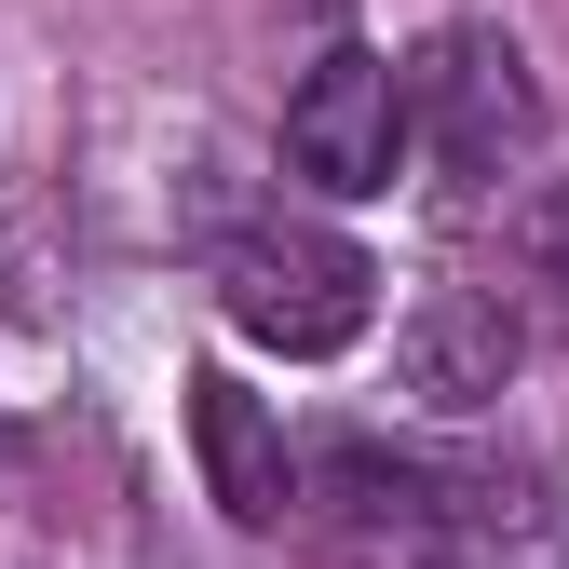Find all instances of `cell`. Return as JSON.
Masks as SVG:
<instances>
[{"instance_id": "cell-1", "label": "cell", "mask_w": 569, "mask_h": 569, "mask_svg": "<svg viewBox=\"0 0 569 569\" xmlns=\"http://www.w3.org/2000/svg\"><path fill=\"white\" fill-rule=\"evenodd\" d=\"M218 299H231V326H244L258 352H284V367H326V352L367 339V312H380V258L352 244V231L271 218V231H244V244L218 258Z\"/></svg>"}, {"instance_id": "cell-2", "label": "cell", "mask_w": 569, "mask_h": 569, "mask_svg": "<svg viewBox=\"0 0 569 569\" xmlns=\"http://www.w3.org/2000/svg\"><path fill=\"white\" fill-rule=\"evenodd\" d=\"M393 82H407V136H420L461 190H502V177L542 150V82H529V54H516L502 28H435L420 68H393Z\"/></svg>"}, {"instance_id": "cell-3", "label": "cell", "mask_w": 569, "mask_h": 569, "mask_svg": "<svg viewBox=\"0 0 569 569\" xmlns=\"http://www.w3.org/2000/svg\"><path fill=\"white\" fill-rule=\"evenodd\" d=\"M393 163H407V82H393V54H367V41L312 54L299 96H284V177H312L326 203H367V190H393Z\"/></svg>"}, {"instance_id": "cell-4", "label": "cell", "mask_w": 569, "mask_h": 569, "mask_svg": "<svg viewBox=\"0 0 569 569\" xmlns=\"http://www.w3.org/2000/svg\"><path fill=\"white\" fill-rule=\"evenodd\" d=\"M190 448H203V488H218V516H231V529H284V516H299L284 420H271L231 367H203V380H190Z\"/></svg>"}, {"instance_id": "cell-5", "label": "cell", "mask_w": 569, "mask_h": 569, "mask_svg": "<svg viewBox=\"0 0 569 569\" xmlns=\"http://www.w3.org/2000/svg\"><path fill=\"white\" fill-rule=\"evenodd\" d=\"M407 380L435 407H488L516 380V312L488 299V284H435V299L407 312Z\"/></svg>"}, {"instance_id": "cell-6", "label": "cell", "mask_w": 569, "mask_h": 569, "mask_svg": "<svg viewBox=\"0 0 569 569\" xmlns=\"http://www.w3.org/2000/svg\"><path fill=\"white\" fill-rule=\"evenodd\" d=\"M529 284H556V312H569V177L529 203Z\"/></svg>"}, {"instance_id": "cell-7", "label": "cell", "mask_w": 569, "mask_h": 569, "mask_svg": "<svg viewBox=\"0 0 569 569\" xmlns=\"http://www.w3.org/2000/svg\"><path fill=\"white\" fill-rule=\"evenodd\" d=\"M0 461H14V435H0Z\"/></svg>"}]
</instances>
